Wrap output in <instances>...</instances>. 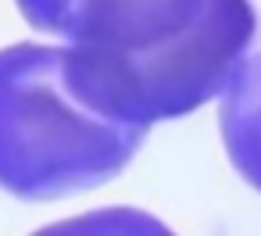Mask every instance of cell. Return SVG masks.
<instances>
[{
	"instance_id": "4",
	"label": "cell",
	"mask_w": 261,
	"mask_h": 236,
	"mask_svg": "<svg viewBox=\"0 0 261 236\" xmlns=\"http://www.w3.org/2000/svg\"><path fill=\"white\" fill-rule=\"evenodd\" d=\"M33 236H175V232L161 218H154L140 207H100L90 215L54 222Z\"/></svg>"
},
{
	"instance_id": "1",
	"label": "cell",
	"mask_w": 261,
	"mask_h": 236,
	"mask_svg": "<svg viewBox=\"0 0 261 236\" xmlns=\"http://www.w3.org/2000/svg\"><path fill=\"white\" fill-rule=\"evenodd\" d=\"M25 22L61 36L65 79L122 125H154L225 90L257 36L250 0H15Z\"/></svg>"
},
{
	"instance_id": "3",
	"label": "cell",
	"mask_w": 261,
	"mask_h": 236,
	"mask_svg": "<svg viewBox=\"0 0 261 236\" xmlns=\"http://www.w3.org/2000/svg\"><path fill=\"white\" fill-rule=\"evenodd\" d=\"M218 125L229 161L261 193V54L243 58L225 83Z\"/></svg>"
},
{
	"instance_id": "2",
	"label": "cell",
	"mask_w": 261,
	"mask_h": 236,
	"mask_svg": "<svg viewBox=\"0 0 261 236\" xmlns=\"http://www.w3.org/2000/svg\"><path fill=\"white\" fill-rule=\"evenodd\" d=\"M147 129L97 115L65 79L61 47L0 50V190L50 200L104 186L140 150Z\"/></svg>"
}]
</instances>
